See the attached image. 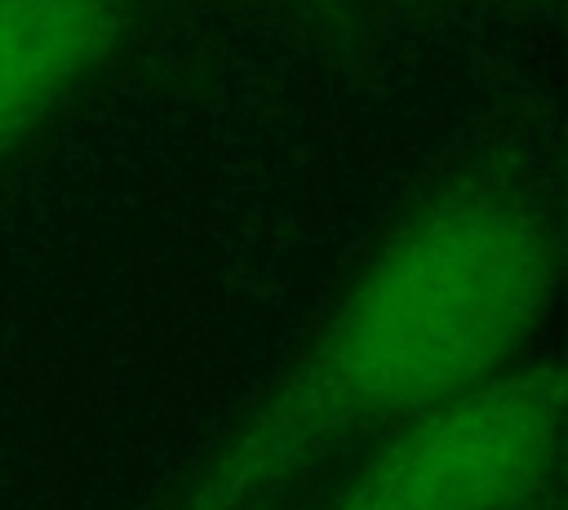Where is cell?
<instances>
[{"label": "cell", "instance_id": "3957f363", "mask_svg": "<svg viewBox=\"0 0 568 510\" xmlns=\"http://www.w3.org/2000/svg\"><path fill=\"white\" fill-rule=\"evenodd\" d=\"M138 0H0V160L124 40Z\"/></svg>", "mask_w": 568, "mask_h": 510}, {"label": "cell", "instance_id": "277c9868", "mask_svg": "<svg viewBox=\"0 0 568 510\" xmlns=\"http://www.w3.org/2000/svg\"><path fill=\"white\" fill-rule=\"evenodd\" d=\"M532 510H559V506H555V492H550V497H546V501H537V506H532Z\"/></svg>", "mask_w": 568, "mask_h": 510}, {"label": "cell", "instance_id": "6da1fadb", "mask_svg": "<svg viewBox=\"0 0 568 510\" xmlns=\"http://www.w3.org/2000/svg\"><path fill=\"white\" fill-rule=\"evenodd\" d=\"M559 239L537 186L470 169L368 257L320 337L173 510H262L337 443L390 430L515 359L550 306Z\"/></svg>", "mask_w": 568, "mask_h": 510}, {"label": "cell", "instance_id": "7a4b0ae2", "mask_svg": "<svg viewBox=\"0 0 568 510\" xmlns=\"http://www.w3.org/2000/svg\"><path fill=\"white\" fill-rule=\"evenodd\" d=\"M390 430L328 510H532L559 470L564 377L506 364Z\"/></svg>", "mask_w": 568, "mask_h": 510}]
</instances>
